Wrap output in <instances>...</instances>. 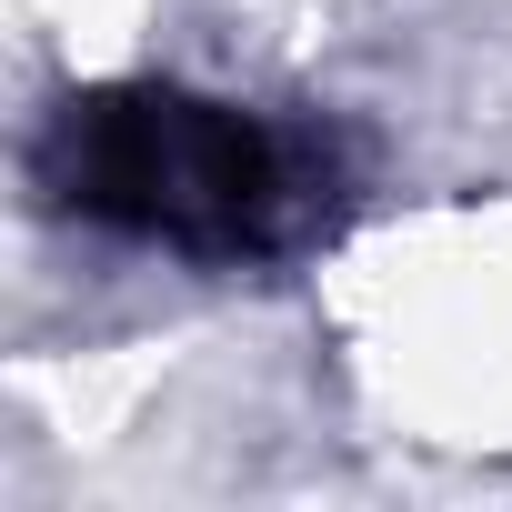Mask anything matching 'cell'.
Here are the masks:
<instances>
[{
  "label": "cell",
  "instance_id": "6da1fadb",
  "mask_svg": "<svg viewBox=\"0 0 512 512\" xmlns=\"http://www.w3.org/2000/svg\"><path fill=\"white\" fill-rule=\"evenodd\" d=\"M41 171L81 221L171 241V251H262L292 231V211L312 191V171L282 131H262L231 101L161 91V81L71 101L51 121Z\"/></svg>",
  "mask_w": 512,
  "mask_h": 512
}]
</instances>
